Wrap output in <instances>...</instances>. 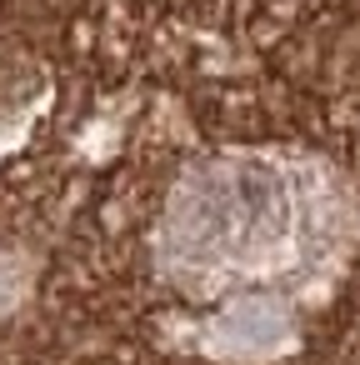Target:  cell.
I'll use <instances>...</instances> for the list:
<instances>
[{
	"label": "cell",
	"mask_w": 360,
	"mask_h": 365,
	"mask_svg": "<svg viewBox=\"0 0 360 365\" xmlns=\"http://www.w3.org/2000/svg\"><path fill=\"white\" fill-rule=\"evenodd\" d=\"M305 175L290 165H215L175 200L165 245L190 275H260L300 255Z\"/></svg>",
	"instance_id": "1"
}]
</instances>
